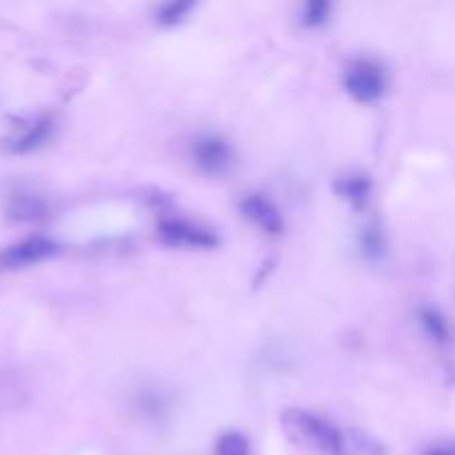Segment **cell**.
<instances>
[{
	"mask_svg": "<svg viewBox=\"0 0 455 455\" xmlns=\"http://www.w3.org/2000/svg\"><path fill=\"white\" fill-rule=\"evenodd\" d=\"M333 191L338 194V198L349 203L354 209H364L371 198L373 182L364 173H347L333 182Z\"/></svg>",
	"mask_w": 455,
	"mask_h": 455,
	"instance_id": "obj_9",
	"label": "cell"
},
{
	"mask_svg": "<svg viewBox=\"0 0 455 455\" xmlns=\"http://www.w3.org/2000/svg\"><path fill=\"white\" fill-rule=\"evenodd\" d=\"M58 251H60V244L56 240L47 238V235H29V238L18 240L0 251V267L9 271L27 269V267L40 265V262L58 256Z\"/></svg>",
	"mask_w": 455,
	"mask_h": 455,
	"instance_id": "obj_5",
	"label": "cell"
},
{
	"mask_svg": "<svg viewBox=\"0 0 455 455\" xmlns=\"http://www.w3.org/2000/svg\"><path fill=\"white\" fill-rule=\"evenodd\" d=\"M331 16V3L327 0H309V3L302 4L300 9V25L307 27V29H318Z\"/></svg>",
	"mask_w": 455,
	"mask_h": 455,
	"instance_id": "obj_14",
	"label": "cell"
},
{
	"mask_svg": "<svg viewBox=\"0 0 455 455\" xmlns=\"http://www.w3.org/2000/svg\"><path fill=\"white\" fill-rule=\"evenodd\" d=\"M360 253H363L367 260L378 262L387 256V238L385 231L378 225L364 227L363 234H360Z\"/></svg>",
	"mask_w": 455,
	"mask_h": 455,
	"instance_id": "obj_11",
	"label": "cell"
},
{
	"mask_svg": "<svg viewBox=\"0 0 455 455\" xmlns=\"http://www.w3.org/2000/svg\"><path fill=\"white\" fill-rule=\"evenodd\" d=\"M191 158L204 176H222L235 160L234 145L220 133H200L191 142Z\"/></svg>",
	"mask_w": 455,
	"mask_h": 455,
	"instance_id": "obj_4",
	"label": "cell"
},
{
	"mask_svg": "<svg viewBox=\"0 0 455 455\" xmlns=\"http://www.w3.org/2000/svg\"><path fill=\"white\" fill-rule=\"evenodd\" d=\"M4 212L13 222H40L47 218L49 207L43 196L34 194V191H16L9 198Z\"/></svg>",
	"mask_w": 455,
	"mask_h": 455,
	"instance_id": "obj_8",
	"label": "cell"
},
{
	"mask_svg": "<svg viewBox=\"0 0 455 455\" xmlns=\"http://www.w3.org/2000/svg\"><path fill=\"white\" fill-rule=\"evenodd\" d=\"M160 243L167 247L176 249H198V251H209L220 244V238L213 229L200 225V222L187 220V218L169 216L160 218L158 227H156Z\"/></svg>",
	"mask_w": 455,
	"mask_h": 455,
	"instance_id": "obj_3",
	"label": "cell"
},
{
	"mask_svg": "<svg viewBox=\"0 0 455 455\" xmlns=\"http://www.w3.org/2000/svg\"><path fill=\"white\" fill-rule=\"evenodd\" d=\"M194 9L196 3H191V0H169L156 9V22L160 27H178L189 18Z\"/></svg>",
	"mask_w": 455,
	"mask_h": 455,
	"instance_id": "obj_12",
	"label": "cell"
},
{
	"mask_svg": "<svg viewBox=\"0 0 455 455\" xmlns=\"http://www.w3.org/2000/svg\"><path fill=\"white\" fill-rule=\"evenodd\" d=\"M283 431L296 444L324 455H345L347 443L342 431L327 418L309 411V409L289 407L280 416Z\"/></svg>",
	"mask_w": 455,
	"mask_h": 455,
	"instance_id": "obj_1",
	"label": "cell"
},
{
	"mask_svg": "<svg viewBox=\"0 0 455 455\" xmlns=\"http://www.w3.org/2000/svg\"><path fill=\"white\" fill-rule=\"evenodd\" d=\"M425 455H455V443L435 444V447H431Z\"/></svg>",
	"mask_w": 455,
	"mask_h": 455,
	"instance_id": "obj_15",
	"label": "cell"
},
{
	"mask_svg": "<svg viewBox=\"0 0 455 455\" xmlns=\"http://www.w3.org/2000/svg\"><path fill=\"white\" fill-rule=\"evenodd\" d=\"M418 323H420L422 331H425V336L434 345H449V340H451V327H449V320L443 311L435 309V307H422L418 311Z\"/></svg>",
	"mask_w": 455,
	"mask_h": 455,
	"instance_id": "obj_10",
	"label": "cell"
},
{
	"mask_svg": "<svg viewBox=\"0 0 455 455\" xmlns=\"http://www.w3.org/2000/svg\"><path fill=\"white\" fill-rule=\"evenodd\" d=\"M53 129H56V124H53L49 116H38V118L29 120V123H22L12 136L4 138V151L12 156L34 154V151L43 149L52 140Z\"/></svg>",
	"mask_w": 455,
	"mask_h": 455,
	"instance_id": "obj_6",
	"label": "cell"
},
{
	"mask_svg": "<svg viewBox=\"0 0 455 455\" xmlns=\"http://www.w3.org/2000/svg\"><path fill=\"white\" fill-rule=\"evenodd\" d=\"M342 84L355 102L373 105L387 93V71L373 58H358L347 67Z\"/></svg>",
	"mask_w": 455,
	"mask_h": 455,
	"instance_id": "obj_2",
	"label": "cell"
},
{
	"mask_svg": "<svg viewBox=\"0 0 455 455\" xmlns=\"http://www.w3.org/2000/svg\"><path fill=\"white\" fill-rule=\"evenodd\" d=\"M213 455H251V444L240 431H225L213 444Z\"/></svg>",
	"mask_w": 455,
	"mask_h": 455,
	"instance_id": "obj_13",
	"label": "cell"
},
{
	"mask_svg": "<svg viewBox=\"0 0 455 455\" xmlns=\"http://www.w3.org/2000/svg\"><path fill=\"white\" fill-rule=\"evenodd\" d=\"M240 213L253 227L267 235H280L284 231V216L278 204L265 194H247L240 200Z\"/></svg>",
	"mask_w": 455,
	"mask_h": 455,
	"instance_id": "obj_7",
	"label": "cell"
}]
</instances>
